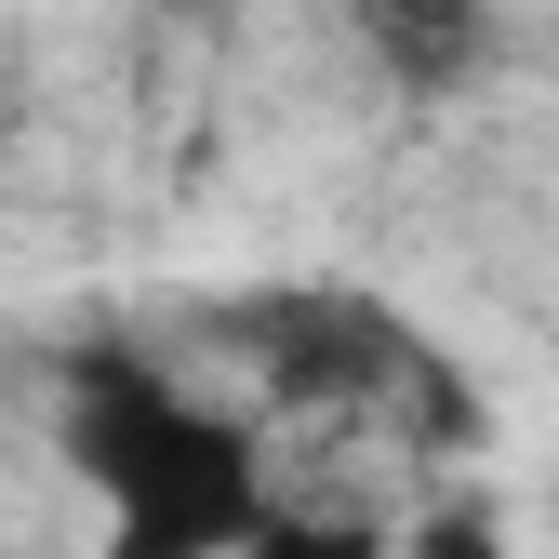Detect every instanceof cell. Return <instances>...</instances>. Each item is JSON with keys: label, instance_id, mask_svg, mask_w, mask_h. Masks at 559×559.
I'll return each mask as SVG.
<instances>
[{"label": "cell", "instance_id": "1", "mask_svg": "<svg viewBox=\"0 0 559 559\" xmlns=\"http://www.w3.org/2000/svg\"><path fill=\"white\" fill-rule=\"evenodd\" d=\"M53 453L81 466L107 559H253L280 479L240 400H200L133 346H81L53 373Z\"/></svg>", "mask_w": 559, "mask_h": 559}, {"label": "cell", "instance_id": "2", "mask_svg": "<svg viewBox=\"0 0 559 559\" xmlns=\"http://www.w3.org/2000/svg\"><path fill=\"white\" fill-rule=\"evenodd\" d=\"M240 360L266 373V400H386V373L427 386V360H413V333L360 294H253L214 320Z\"/></svg>", "mask_w": 559, "mask_h": 559}, {"label": "cell", "instance_id": "3", "mask_svg": "<svg viewBox=\"0 0 559 559\" xmlns=\"http://www.w3.org/2000/svg\"><path fill=\"white\" fill-rule=\"evenodd\" d=\"M346 27H360L400 81H466L479 67V27H493V0H346Z\"/></svg>", "mask_w": 559, "mask_h": 559}, {"label": "cell", "instance_id": "4", "mask_svg": "<svg viewBox=\"0 0 559 559\" xmlns=\"http://www.w3.org/2000/svg\"><path fill=\"white\" fill-rule=\"evenodd\" d=\"M253 559H400V533H386L373 507H307V493H280L266 533H253Z\"/></svg>", "mask_w": 559, "mask_h": 559}, {"label": "cell", "instance_id": "5", "mask_svg": "<svg viewBox=\"0 0 559 559\" xmlns=\"http://www.w3.org/2000/svg\"><path fill=\"white\" fill-rule=\"evenodd\" d=\"M400 559H507V520L479 507V493H453V507H427L400 533Z\"/></svg>", "mask_w": 559, "mask_h": 559}, {"label": "cell", "instance_id": "6", "mask_svg": "<svg viewBox=\"0 0 559 559\" xmlns=\"http://www.w3.org/2000/svg\"><path fill=\"white\" fill-rule=\"evenodd\" d=\"M147 14H200V0H147Z\"/></svg>", "mask_w": 559, "mask_h": 559}]
</instances>
